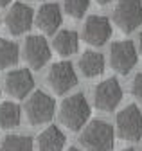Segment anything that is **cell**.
<instances>
[{
    "mask_svg": "<svg viewBox=\"0 0 142 151\" xmlns=\"http://www.w3.org/2000/svg\"><path fill=\"white\" fill-rule=\"evenodd\" d=\"M122 151H135L133 147H126V149H122Z\"/></svg>",
    "mask_w": 142,
    "mask_h": 151,
    "instance_id": "484cf974",
    "label": "cell"
},
{
    "mask_svg": "<svg viewBox=\"0 0 142 151\" xmlns=\"http://www.w3.org/2000/svg\"><path fill=\"white\" fill-rule=\"evenodd\" d=\"M11 2V0H0V7H4V6H7Z\"/></svg>",
    "mask_w": 142,
    "mask_h": 151,
    "instance_id": "cb8c5ba5",
    "label": "cell"
},
{
    "mask_svg": "<svg viewBox=\"0 0 142 151\" xmlns=\"http://www.w3.org/2000/svg\"><path fill=\"white\" fill-rule=\"evenodd\" d=\"M47 81L52 92L58 93V96H63V93H67L70 88H74L77 85V76L70 61H58L50 67L47 74Z\"/></svg>",
    "mask_w": 142,
    "mask_h": 151,
    "instance_id": "8992f818",
    "label": "cell"
},
{
    "mask_svg": "<svg viewBox=\"0 0 142 151\" xmlns=\"http://www.w3.org/2000/svg\"><path fill=\"white\" fill-rule=\"evenodd\" d=\"M90 117V106L86 103L83 93H74L61 103L60 108V121L65 128L77 131L85 126V122Z\"/></svg>",
    "mask_w": 142,
    "mask_h": 151,
    "instance_id": "7a4b0ae2",
    "label": "cell"
},
{
    "mask_svg": "<svg viewBox=\"0 0 142 151\" xmlns=\"http://www.w3.org/2000/svg\"><path fill=\"white\" fill-rule=\"evenodd\" d=\"M79 142L86 151H110L113 147V128L106 121L95 119L85 126Z\"/></svg>",
    "mask_w": 142,
    "mask_h": 151,
    "instance_id": "6da1fadb",
    "label": "cell"
},
{
    "mask_svg": "<svg viewBox=\"0 0 142 151\" xmlns=\"http://www.w3.org/2000/svg\"><path fill=\"white\" fill-rule=\"evenodd\" d=\"M22 110L16 103H2L0 104V126L9 129L20 124Z\"/></svg>",
    "mask_w": 142,
    "mask_h": 151,
    "instance_id": "ac0fdd59",
    "label": "cell"
},
{
    "mask_svg": "<svg viewBox=\"0 0 142 151\" xmlns=\"http://www.w3.org/2000/svg\"><path fill=\"white\" fill-rule=\"evenodd\" d=\"M113 24L122 32H131L142 25L140 0H119L113 9Z\"/></svg>",
    "mask_w": 142,
    "mask_h": 151,
    "instance_id": "277c9868",
    "label": "cell"
},
{
    "mask_svg": "<svg viewBox=\"0 0 142 151\" xmlns=\"http://www.w3.org/2000/svg\"><path fill=\"white\" fill-rule=\"evenodd\" d=\"M18 58H20V49L14 42L11 40H6L2 38L0 40V68L6 70L13 65L18 63Z\"/></svg>",
    "mask_w": 142,
    "mask_h": 151,
    "instance_id": "e0dca14e",
    "label": "cell"
},
{
    "mask_svg": "<svg viewBox=\"0 0 142 151\" xmlns=\"http://www.w3.org/2000/svg\"><path fill=\"white\" fill-rule=\"evenodd\" d=\"M110 36H112V24L106 16L94 14L85 22L83 38L86 43H90L94 47H101L110 40Z\"/></svg>",
    "mask_w": 142,
    "mask_h": 151,
    "instance_id": "9c48e42d",
    "label": "cell"
},
{
    "mask_svg": "<svg viewBox=\"0 0 142 151\" xmlns=\"http://www.w3.org/2000/svg\"><path fill=\"white\" fill-rule=\"evenodd\" d=\"M63 22L61 9L58 4H43L36 14V25L45 34H54Z\"/></svg>",
    "mask_w": 142,
    "mask_h": 151,
    "instance_id": "4fadbf2b",
    "label": "cell"
},
{
    "mask_svg": "<svg viewBox=\"0 0 142 151\" xmlns=\"http://www.w3.org/2000/svg\"><path fill=\"white\" fill-rule=\"evenodd\" d=\"M24 54H25V60L31 65V68L40 70L50 60V47H49V43L43 36L34 34V36H29L25 40Z\"/></svg>",
    "mask_w": 142,
    "mask_h": 151,
    "instance_id": "30bf717a",
    "label": "cell"
},
{
    "mask_svg": "<svg viewBox=\"0 0 142 151\" xmlns=\"http://www.w3.org/2000/svg\"><path fill=\"white\" fill-rule=\"evenodd\" d=\"M138 49H140V54H142V32H140V36H138Z\"/></svg>",
    "mask_w": 142,
    "mask_h": 151,
    "instance_id": "603a6c76",
    "label": "cell"
},
{
    "mask_svg": "<svg viewBox=\"0 0 142 151\" xmlns=\"http://www.w3.org/2000/svg\"><path fill=\"white\" fill-rule=\"evenodd\" d=\"M79 68L85 78H97L104 72V56L95 50H86L79 60Z\"/></svg>",
    "mask_w": 142,
    "mask_h": 151,
    "instance_id": "9a60e30c",
    "label": "cell"
},
{
    "mask_svg": "<svg viewBox=\"0 0 142 151\" xmlns=\"http://www.w3.org/2000/svg\"><path fill=\"white\" fill-rule=\"evenodd\" d=\"M4 85H6V92L9 93L11 97L24 99V97H27V93L32 90L34 79H32V74L27 68H18V70H11L6 76Z\"/></svg>",
    "mask_w": 142,
    "mask_h": 151,
    "instance_id": "7c38bea8",
    "label": "cell"
},
{
    "mask_svg": "<svg viewBox=\"0 0 142 151\" xmlns=\"http://www.w3.org/2000/svg\"><path fill=\"white\" fill-rule=\"evenodd\" d=\"M131 92H133V96L142 101V72L135 76V79H133V85H131Z\"/></svg>",
    "mask_w": 142,
    "mask_h": 151,
    "instance_id": "44dd1931",
    "label": "cell"
},
{
    "mask_svg": "<svg viewBox=\"0 0 142 151\" xmlns=\"http://www.w3.org/2000/svg\"><path fill=\"white\" fill-rule=\"evenodd\" d=\"M25 111H27L29 122L38 126V124L49 122L52 117H54L56 104H54V99H52L49 93H45L42 90H36L29 97V101L25 104Z\"/></svg>",
    "mask_w": 142,
    "mask_h": 151,
    "instance_id": "5b68a950",
    "label": "cell"
},
{
    "mask_svg": "<svg viewBox=\"0 0 142 151\" xmlns=\"http://www.w3.org/2000/svg\"><path fill=\"white\" fill-rule=\"evenodd\" d=\"M122 99V88L115 78L104 79L94 90V103L103 111H112Z\"/></svg>",
    "mask_w": 142,
    "mask_h": 151,
    "instance_id": "ba28073f",
    "label": "cell"
},
{
    "mask_svg": "<svg viewBox=\"0 0 142 151\" xmlns=\"http://www.w3.org/2000/svg\"><path fill=\"white\" fill-rule=\"evenodd\" d=\"M32 20H34L32 9L27 4L16 2V4H13V7L6 14V27L13 36H20L31 29Z\"/></svg>",
    "mask_w": 142,
    "mask_h": 151,
    "instance_id": "8fae6325",
    "label": "cell"
},
{
    "mask_svg": "<svg viewBox=\"0 0 142 151\" xmlns=\"http://www.w3.org/2000/svg\"><path fill=\"white\" fill-rule=\"evenodd\" d=\"M67 151H81V149H77V147H68Z\"/></svg>",
    "mask_w": 142,
    "mask_h": 151,
    "instance_id": "d4e9b609",
    "label": "cell"
},
{
    "mask_svg": "<svg viewBox=\"0 0 142 151\" xmlns=\"http://www.w3.org/2000/svg\"><path fill=\"white\" fill-rule=\"evenodd\" d=\"M65 11L72 18H83L90 7V0H63Z\"/></svg>",
    "mask_w": 142,
    "mask_h": 151,
    "instance_id": "ffe728a7",
    "label": "cell"
},
{
    "mask_svg": "<svg viewBox=\"0 0 142 151\" xmlns=\"http://www.w3.org/2000/svg\"><path fill=\"white\" fill-rule=\"evenodd\" d=\"M54 45L56 52L61 54V56H72L74 52H77V47H79V38H77V32L76 31H60L54 38Z\"/></svg>",
    "mask_w": 142,
    "mask_h": 151,
    "instance_id": "2e32d148",
    "label": "cell"
},
{
    "mask_svg": "<svg viewBox=\"0 0 142 151\" xmlns=\"http://www.w3.org/2000/svg\"><path fill=\"white\" fill-rule=\"evenodd\" d=\"M65 140L63 131L58 126H49L38 135V151H61Z\"/></svg>",
    "mask_w": 142,
    "mask_h": 151,
    "instance_id": "5bb4252c",
    "label": "cell"
},
{
    "mask_svg": "<svg viewBox=\"0 0 142 151\" xmlns=\"http://www.w3.org/2000/svg\"><path fill=\"white\" fill-rule=\"evenodd\" d=\"M110 63L112 68L122 76H126L135 65H137V49L133 42H115L110 49Z\"/></svg>",
    "mask_w": 142,
    "mask_h": 151,
    "instance_id": "52a82bcc",
    "label": "cell"
},
{
    "mask_svg": "<svg viewBox=\"0 0 142 151\" xmlns=\"http://www.w3.org/2000/svg\"><path fill=\"white\" fill-rule=\"evenodd\" d=\"M0 151H32V139L25 135H7Z\"/></svg>",
    "mask_w": 142,
    "mask_h": 151,
    "instance_id": "d6986e66",
    "label": "cell"
},
{
    "mask_svg": "<svg viewBox=\"0 0 142 151\" xmlns=\"http://www.w3.org/2000/svg\"><path fill=\"white\" fill-rule=\"evenodd\" d=\"M95 2H97L99 6H108L110 2H113V0H95Z\"/></svg>",
    "mask_w": 142,
    "mask_h": 151,
    "instance_id": "7402d4cb",
    "label": "cell"
},
{
    "mask_svg": "<svg viewBox=\"0 0 142 151\" xmlns=\"http://www.w3.org/2000/svg\"><path fill=\"white\" fill-rule=\"evenodd\" d=\"M117 133L122 140L137 142L142 139V111L137 104H128L117 113Z\"/></svg>",
    "mask_w": 142,
    "mask_h": 151,
    "instance_id": "3957f363",
    "label": "cell"
}]
</instances>
